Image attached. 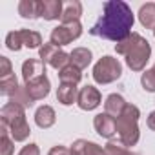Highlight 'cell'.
<instances>
[{
    "mask_svg": "<svg viewBox=\"0 0 155 155\" xmlns=\"http://www.w3.org/2000/svg\"><path fill=\"white\" fill-rule=\"evenodd\" d=\"M133 24L135 15L124 0H108L102 4V15L90 29V33L99 38L120 42L133 33Z\"/></svg>",
    "mask_w": 155,
    "mask_h": 155,
    "instance_id": "obj_1",
    "label": "cell"
},
{
    "mask_svg": "<svg viewBox=\"0 0 155 155\" xmlns=\"http://www.w3.org/2000/svg\"><path fill=\"white\" fill-rule=\"evenodd\" d=\"M115 51L124 57L126 66L131 71H135V73L144 71L146 64H148V60L151 57V46H150V42L142 35H139V33H131L128 38L117 42L115 44Z\"/></svg>",
    "mask_w": 155,
    "mask_h": 155,
    "instance_id": "obj_2",
    "label": "cell"
},
{
    "mask_svg": "<svg viewBox=\"0 0 155 155\" xmlns=\"http://www.w3.org/2000/svg\"><path fill=\"white\" fill-rule=\"evenodd\" d=\"M0 120L4 126H8L9 135L15 142H24L31 135V128L26 119V108H22L17 102H6L0 110Z\"/></svg>",
    "mask_w": 155,
    "mask_h": 155,
    "instance_id": "obj_3",
    "label": "cell"
},
{
    "mask_svg": "<svg viewBox=\"0 0 155 155\" xmlns=\"http://www.w3.org/2000/svg\"><path fill=\"white\" fill-rule=\"evenodd\" d=\"M139 119H140V110L130 102L122 111V115L117 117V137H119V142L124 144L126 148L135 146L140 139Z\"/></svg>",
    "mask_w": 155,
    "mask_h": 155,
    "instance_id": "obj_4",
    "label": "cell"
},
{
    "mask_svg": "<svg viewBox=\"0 0 155 155\" xmlns=\"http://www.w3.org/2000/svg\"><path fill=\"white\" fill-rule=\"evenodd\" d=\"M93 81L101 86L111 84L115 81L120 79L122 75V64L119 58L111 57V55H104L102 58H99L93 66Z\"/></svg>",
    "mask_w": 155,
    "mask_h": 155,
    "instance_id": "obj_5",
    "label": "cell"
},
{
    "mask_svg": "<svg viewBox=\"0 0 155 155\" xmlns=\"http://www.w3.org/2000/svg\"><path fill=\"white\" fill-rule=\"evenodd\" d=\"M82 37V24L81 22H73V24H60L51 29L49 42L57 48H64L71 44L73 40Z\"/></svg>",
    "mask_w": 155,
    "mask_h": 155,
    "instance_id": "obj_6",
    "label": "cell"
},
{
    "mask_svg": "<svg viewBox=\"0 0 155 155\" xmlns=\"http://www.w3.org/2000/svg\"><path fill=\"white\" fill-rule=\"evenodd\" d=\"M38 58H40L46 66H51V68L57 69V71H60L62 68H66L68 64H71L69 53H66L62 48L53 46L51 42L44 44V46L38 49Z\"/></svg>",
    "mask_w": 155,
    "mask_h": 155,
    "instance_id": "obj_7",
    "label": "cell"
},
{
    "mask_svg": "<svg viewBox=\"0 0 155 155\" xmlns=\"http://www.w3.org/2000/svg\"><path fill=\"white\" fill-rule=\"evenodd\" d=\"M77 104L82 111H93L102 104V95L99 91V88L86 84L84 88H81L79 91V99H77Z\"/></svg>",
    "mask_w": 155,
    "mask_h": 155,
    "instance_id": "obj_8",
    "label": "cell"
},
{
    "mask_svg": "<svg viewBox=\"0 0 155 155\" xmlns=\"http://www.w3.org/2000/svg\"><path fill=\"white\" fill-rule=\"evenodd\" d=\"M93 128L101 137L111 140L117 135V119L108 113H97L93 119Z\"/></svg>",
    "mask_w": 155,
    "mask_h": 155,
    "instance_id": "obj_9",
    "label": "cell"
},
{
    "mask_svg": "<svg viewBox=\"0 0 155 155\" xmlns=\"http://www.w3.org/2000/svg\"><path fill=\"white\" fill-rule=\"evenodd\" d=\"M24 88H26L28 95L31 97V101L37 102V101H42V99H46L49 95L51 82L48 79V75H44V77H40V79H37V81H31V82L24 84Z\"/></svg>",
    "mask_w": 155,
    "mask_h": 155,
    "instance_id": "obj_10",
    "label": "cell"
},
{
    "mask_svg": "<svg viewBox=\"0 0 155 155\" xmlns=\"http://www.w3.org/2000/svg\"><path fill=\"white\" fill-rule=\"evenodd\" d=\"M44 75H46V64L40 58H28L22 64V81H24V84H28L31 81H37Z\"/></svg>",
    "mask_w": 155,
    "mask_h": 155,
    "instance_id": "obj_11",
    "label": "cell"
},
{
    "mask_svg": "<svg viewBox=\"0 0 155 155\" xmlns=\"http://www.w3.org/2000/svg\"><path fill=\"white\" fill-rule=\"evenodd\" d=\"M71 155H106V150L93 142V140H86V139H77L73 140V144L69 146Z\"/></svg>",
    "mask_w": 155,
    "mask_h": 155,
    "instance_id": "obj_12",
    "label": "cell"
},
{
    "mask_svg": "<svg viewBox=\"0 0 155 155\" xmlns=\"http://www.w3.org/2000/svg\"><path fill=\"white\" fill-rule=\"evenodd\" d=\"M18 15L22 18H29V20L42 18V0H20Z\"/></svg>",
    "mask_w": 155,
    "mask_h": 155,
    "instance_id": "obj_13",
    "label": "cell"
},
{
    "mask_svg": "<svg viewBox=\"0 0 155 155\" xmlns=\"http://www.w3.org/2000/svg\"><path fill=\"white\" fill-rule=\"evenodd\" d=\"M55 122H57V113H55V110L51 106L42 104V106L37 108V111H35V124L40 130H49Z\"/></svg>",
    "mask_w": 155,
    "mask_h": 155,
    "instance_id": "obj_14",
    "label": "cell"
},
{
    "mask_svg": "<svg viewBox=\"0 0 155 155\" xmlns=\"http://www.w3.org/2000/svg\"><path fill=\"white\" fill-rule=\"evenodd\" d=\"M126 106H128V102H126V99H124L122 95L111 93V95H108L106 101H104V113H108V115H111V117L117 119V117L122 115V111L126 110Z\"/></svg>",
    "mask_w": 155,
    "mask_h": 155,
    "instance_id": "obj_15",
    "label": "cell"
},
{
    "mask_svg": "<svg viewBox=\"0 0 155 155\" xmlns=\"http://www.w3.org/2000/svg\"><path fill=\"white\" fill-rule=\"evenodd\" d=\"M79 88L75 84H60L58 90H57V101L62 104V106H73L79 99Z\"/></svg>",
    "mask_w": 155,
    "mask_h": 155,
    "instance_id": "obj_16",
    "label": "cell"
},
{
    "mask_svg": "<svg viewBox=\"0 0 155 155\" xmlns=\"http://www.w3.org/2000/svg\"><path fill=\"white\" fill-rule=\"evenodd\" d=\"M64 2L62 0H42V18L44 20H58L62 18Z\"/></svg>",
    "mask_w": 155,
    "mask_h": 155,
    "instance_id": "obj_17",
    "label": "cell"
},
{
    "mask_svg": "<svg viewBox=\"0 0 155 155\" xmlns=\"http://www.w3.org/2000/svg\"><path fill=\"white\" fill-rule=\"evenodd\" d=\"M82 17V4L79 0H71V2L64 4V11H62V24H73V22H81Z\"/></svg>",
    "mask_w": 155,
    "mask_h": 155,
    "instance_id": "obj_18",
    "label": "cell"
},
{
    "mask_svg": "<svg viewBox=\"0 0 155 155\" xmlns=\"http://www.w3.org/2000/svg\"><path fill=\"white\" fill-rule=\"evenodd\" d=\"M139 22L146 29H155V2H146L139 8Z\"/></svg>",
    "mask_w": 155,
    "mask_h": 155,
    "instance_id": "obj_19",
    "label": "cell"
},
{
    "mask_svg": "<svg viewBox=\"0 0 155 155\" xmlns=\"http://www.w3.org/2000/svg\"><path fill=\"white\" fill-rule=\"evenodd\" d=\"M69 58H71L73 66H77L79 69H86L91 64V60H93V53L88 48H75L69 53Z\"/></svg>",
    "mask_w": 155,
    "mask_h": 155,
    "instance_id": "obj_20",
    "label": "cell"
},
{
    "mask_svg": "<svg viewBox=\"0 0 155 155\" xmlns=\"http://www.w3.org/2000/svg\"><path fill=\"white\" fill-rule=\"evenodd\" d=\"M57 75H58L60 84H75L77 86V84L82 81V69H79L77 66H73V64H68Z\"/></svg>",
    "mask_w": 155,
    "mask_h": 155,
    "instance_id": "obj_21",
    "label": "cell"
},
{
    "mask_svg": "<svg viewBox=\"0 0 155 155\" xmlns=\"http://www.w3.org/2000/svg\"><path fill=\"white\" fill-rule=\"evenodd\" d=\"M20 33V40H22V46L24 48H29V49H40L44 46L42 42V35L38 31H33V29H18Z\"/></svg>",
    "mask_w": 155,
    "mask_h": 155,
    "instance_id": "obj_22",
    "label": "cell"
},
{
    "mask_svg": "<svg viewBox=\"0 0 155 155\" xmlns=\"http://www.w3.org/2000/svg\"><path fill=\"white\" fill-rule=\"evenodd\" d=\"M15 153V140L9 135L8 126L0 124V155H13Z\"/></svg>",
    "mask_w": 155,
    "mask_h": 155,
    "instance_id": "obj_23",
    "label": "cell"
},
{
    "mask_svg": "<svg viewBox=\"0 0 155 155\" xmlns=\"http://www.w3.org/2000/svg\"><path fill=\"white\" fill-rule=\"evenodd\" d=\"M18 88H20V84H18V81H17L15 73L9 75V77H6V79H0V93L6 95V97H11Z\"/></svg>",
    "mask_w": 155,
    "mask_h": 155,
    "instance_id": "obj_24",
    "label": "cell"
},
{
    "mask_svg": "<svg viewBox=\"0 0 155 155\" xmlns=\"http://www.w3.org/2000/svg\"><path fill=\"white\" fill-rule=\"evenodd\" d=\"M106 150V155H140L137 151H131L130 148H126L124 144H120L119 140H108V144L104 146Z\"/></svg>",
    "mask_w": 155,
    "mask_h": 155,
    "instance_id": "obj_25",
    "label": "cell"
},
{
    "mask_svg": "<svg viewBox=\"0 0 155 155\" xmlns=\"http://www.w3.org/2000/svg\"><path fill=\"white\" fill-rule=\"evenodd\" d=\"M9 101H11V102L20 104L22 108H31V106L35 104V102L31 101V97L28 95V91H26V88H24V86H20V88H18V90L9 97Z\"/></svg>",
    "mask_w": 155,
    "mask_h": 155,
    "instance_id": "obj_26",
    "label": "cell"
},
{
    "mask_svg": "<svg viewBox=\"0 0 155 155\" xmlns=\"http://www.w3.org/2000/svg\"><path fill=\"white\" fill-rule=\"evenodd\" d=\"M140 84L144 88V91L148 93H155V71L153 69H144L140 75Z\"/></svg>",
    "mask_w": 155,
    "mask_h": 155,
    "instance_id": "obj_27",
    "label": "cell"
},
{
    "mask_svg": "<svg viewBox=\"0 0 155 155\" xmlns=\"http://www.w3.org/2000/svg\"><path fill=\"white\" fill-rule=\"evenodd\" d=\"M6 48H8L9 51H20V49L24 48V46H22V40H20L18 29L8 33V37H6Z\"/></svg>",
    "mask_w": 155,
    "mask_h": 155,
    "instance_id": "obj_28",
    "label": "cell"
},
{
    "mask_svg": "<svg viewBox=\"0 0 155 155\" xmlns=\"http://www.w3.org/2000/svg\"><path fill=\"white\" fill-rule=\"evenodd\" d=\"M13 75V66L11 60L8 57H0V79H6V77Z\"/></svg>",
    "mask_w": 155,
    "mask_h": 155,
    "instance_id": "obj_29",
    "label": "cell"
},
{
    "mask_svg": "<svg viewBox=\"0 0 155 155\" xmlns=\"http://www.w3.org/2000/svg\"><path fill=\"white\" fill-rule=\"evenodd\" d=\"M17 155H40V148H38V144L29 142V144H26Z\"/></svg>",
    "mask_w": 155,
    "mask_h": 155,
    "instance_id": "obj_30",
    "label": "cell"
},
{
    "mask_svg": "<svg viewBox=\"0 0 155 155\" xmlns=\"http://www.w3.org/2000/svg\"><path fill=\"white\" fill-rule=\"evenodd\" d=\"M48 155H71V151H69V148H66V146H53L49 151H48Z\"/></svg>",
    "mask_w": 155,
    "mask_h": 155,
    "instance_id": "obj_31",
    "label": "cell"
},
{
    "mask_svg": "<svg viewBox=\"0 0 155 155\" xmlns=\"http://www.w3.org/2000/svg\"><path fill=\"white\" fill-rule=\"evenodd\" d=\"M146 124H148V128L151 130V131H155V110L148 115V119H146Z\"/></svg>",
    "mask_w": 155,
    "mask_h": 155,
    "instance_id": "obj_32",
    "label": "cell"
},
{
    "mask_svg": "<svg viewBox=\"0 0 155 155\" xmlns=\"http://www.w3.org/2000/svg\"><path fill=\"white\" fill-rule=\"evenodd\" d=\"M151 69H153V71H155V64H153V68H151Z\"/></svg>",
    "mask_w": 155,
    "mask_h": 155,
    "instance_id": "obj_33",
    "label": "cell"
},
{
    "mask_svg": "<svg viewBox=\"0 0 155 155\" xmlns=\"http://www.w3.org/2000/svg\"><path fill=\"white\" fill-rule=\"evenodd\" d=\"M153 37H155V29H153Z\"/></svg>",
    "mask_w": 155,
    "mask_h": 155,
    "instance_id": "obj_34",
    "label": "cell"
}]
</instances>
